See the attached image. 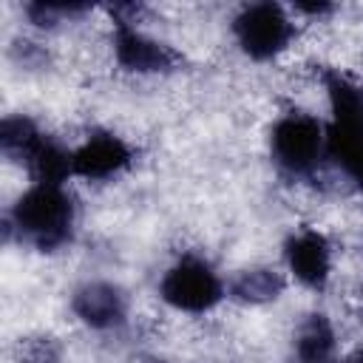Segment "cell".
Segmentation results:
<instances>
[{
	"label": "cell",
	"mask_w": 363,
	"mask_h": 363,
	"mask_svg": "<svg viewBox=\"0 0 363 363\" xmlns=\"http://www.w3.org/2000/svg\"><path fill=\"white\" fill-rule=\"evenodd\" d=\"M113 51H116V62L125 71H136V74L173 71L182 62L179 51H173L167 43L142 34L133 26V20L125 17L119 9H113Z\"/></svg>",
	"instance_id": "52a82bcc"
},
{
	"label": "cell",
	"mask_w": 363,
	"mask_h": 363,
	"mask_svg": "<svg viewBox=\"0 0 363 363\" xmlns=\"http://www.w3.org/2000/svg\"><path fill=\"white\" fill-rule=\"evenodd\" d=\"M71 306H74L77 318L82 323H88L91 329H116L128 318V301H125L122 289L108 281L82 284L74 292Z\"/></svg>",
	"instance_id": "30bf717a"
},
{
	"label": "cell",
	"mask_w": 363,
	"mask_h": 363,
	"mask_svg": "<svg viewBox=\"0 0 363 363\" xmlns=\"http://www.w3.org/2000/svg\"><path fill=\"white\" fill-rule=\"evenodd\" d=\"M227 292H230L235 301H241V303H269V301H275V298L284 292V278H281V272H275V269L255 267V269L238 272V275L230 281Z\"/></svg>",
	"instance_id": "7c38bea8"
},
{
	"label": "cell",
	"mask_w": 363,
	"mask_h": 363,
	"mask_svg": "<svg viewBox=\"0 0 363 363\" xmlns=\"http://www.w3.org/2000/svg\"><path fill=\"white\" fill-rule=\"evenodd\" d=\"M0 147L20 162L34 182H65L71 176V150L60 147L28 116H6L0 125Z\"/></svg>",
	"instance_id": "3957f363"
},
{
	"label": "cell",
	"mask_w": 363,
	"mask_h": 363,
	"mask_svg": "<svg viewBox=\"0 0 363 363\" xmlns=\"http://www.w3.org/2000/svg\"><path fill=\"white\" fill-rule=\"evenodd\" d=\"M159 295L182 312H207L224 298V284L207 261L187 255L164 272Z\"/></svg>",
	"instance_id": "8992f818"
},
{
	"label": "cell",
	"mask_w": 363,
	"mask_h": 363,
	"mask_svg": "<svg viewBox=\"0 0 363 363\" xmlns=\"http://www.w3.org/2000/svg\"><path fill=\"white\" fill-rule=\"evenodd\" d=\"M233 34L247 57L272 60L292 43L295 23L278 3H250L235 14Z\"/></svg>",
	"instance_id": "5b68a950"
},
{
	"label": "cell",
	"mask_w": 363,
	"mask_h": 363,
	"mask_svg": "<svg viewBox=\"0 0 363 363\" xmlns=\"http://www.w3.org/2000/svg\"><path fill=\"white\" fill-rule=\"evenodd\" d=\"M74 199L60 182H34L11 207L9 230L40 252L65 247L74 235Z\"/></svg>",
	"instance_id": "6da1fadb"
},
{
	"label": "cell",
	"mask_w": 363,
	"mask_h": 363,
	"mask_svg": "<svg viewBox=\"0 0 363 363\" xmlns=\"http://www.w3.org/2000/svg\"><path fill=\"white\" fill-rule=\"evenodd\" d=\"M133 162V150L113 133H94L77 150H71V176L82 179H111Z\"/></svg>",
	"instance_id": "ba28073f"
},
{
	"label": "cell",
	"mask_w": 363,
	"mask_h": 363,
	"mask_svg": "<svg viewBox=\"0 0 363 363\" xmlns=\"http://www.w3.org/2000/svg\"><path fill=\"white\" fill-rule=\"evenodd\" d=\"M295 9H298V11H303V14H318V17L332 11V6H329V3H298Z\"/></svg>",
	"instance_id": "9a60e30c"
},
{
	"label": "cell",
	"mask_w": 363,
	"mask_h": 363,
	"mask_svg": "<svg viewBox=\"0 0 363 363\" xmlns=\"http://www.w3.org/2000/svg\"><path fill=\"white\" fill-rule=\"evenodd\" d=\"M20 354L26 363H57L60 346L54 337H28V340H23Z\"/></svg>",
	"instance_id": "5bb4252c"
},
{
	"label": "cell",
	"mask_w": 363,
	"mask_h": 363,
	"mask_svg": "<svg viewBox=\"0 0 363 363\" xmlns=\"http://www.w3.org/2000/svg\"><path fill=\"white\" fill-rule=\"evenodd\" d=\"M284 258L289 272L309 289H323L332 269V250L329 241L315 230H298L289 235L284 247Z\"/></svg>",
	"instance_id": "9c48e42d"
},
{
	"label": "cell",
	"mask_w": 363,
	"mask_h": 363,
	"mask_svg": "<svg viewBox=\"0 0 363 363\" xmlns=\"http://www.w3.org/2000/svg\"><path fill=\"white\" fill-rule=\"evenodd\" d=\"M82 11H88V6L82 3H28L26 6V14L34 26H57L62 17L82 14Z\"/></svg>",
	"instance_id": "4fadbf2b"
},
{
	"label": "cell",
	"mask_w": 363,
	"mask_h": 363,
	"mask_svg": "<svg viewBox=\"0 0 363 363\" xmlns=\"http://www.w3.org/2000/svg\"><path fill=\"white\" fill-rule=\"evenodd\" d=\"M332 125L326 130V153L352 176L363 173V82L343 71L323 74Z\"/></svg>",
	"instance_id": "7a4b0ae2"
},
{
	"label": "cell",
	"mask_w": 363,
	"mask_h": 363,
	"mask_svg": "<svg viewBox=\"0 0 363 363\" xmlns=\"http://www.w3.org/2000/svg\"><path fill=\"white\" fill-rule=\"evenodd\" d=\"M354 182H357V187H360V193H363V173H360V176H357Z\"/></svg>",
	"instance_id": "e0dca14e"
},
{
	"label": "cell",
	"mask_w": 363,
	"mask_h": 363,
	"mask_svg": "<svg viewBox=\"0 0 363 363\" xmlns=\"http://www.w3.org/2000/svg\"><path fill=\"white\" fill-rule=\"evenodd\" d=\"M343 363H363V349H360V352H354V354H349Z\"/></svg>",
	"instance_id": "2e32d148"
},
{
	"label": "cell",
	"mask_w": 363,
	"mask_h": 363,
	"mask_svg": "<svg viewBox=\"0 0 363 363\" xmlns=\"http://www.w3.org/2000/svg\"><path fill=\"white\" fill-rule=\"evenodd\" d=\"M269 150L284 173L309 176L326 150V130L315 116L292 111L272 125Z\"/></svg>",
	"instance_id": "277c9868"
},
{
	"label": "cell",
	"mask_w": 363,
	"mask_h": 363,
	"mask_svg": "<svg viewBox=\"0 0 363 363\" xmlns=\"http://www.w3.org/2000/svg\"><path fill=\"white\" fill-rule=\"evenodd\" d=\"M335 349V329L326 315H306L295 335V352L301 363H329Z\"/></svg>",
	"instance_id": "8fae6325"
}]
</instances>
